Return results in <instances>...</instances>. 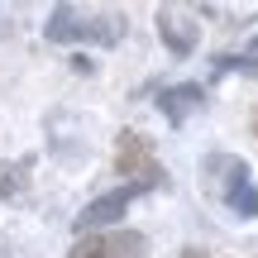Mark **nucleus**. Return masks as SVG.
Listing matches in <instances>:
<instances>
[{"mask_svg": "<svg viewBox=\"0 0 258 258\" xmlns=\"http://www.w3.org/2000/svg\"><path fill=\"white\" fill-rule=\"evenodd\" d=\"M253 134H258V115H253Z\"/></svg>", "mask_w": 258, "mask_h": 258, "instance_id": "9d476101", "label": "nucleus"}, {"mask_svg": "<svg viewBox=\"0 0 258 258\" xmlns=\"http://www.w3.org/2000/svg\"><path fill=\"white\" fill-rule=\"evenodd\" d=\"M67 258H148V239L139 230H101L82 234Z\"/></svg>", "mask_w": 258, "mask_h": 258, "instance_id": "7ed1b4c3", "label": "nucleus"}, {"mask_svg": "<svg viewBox=\"0 0 258 258\" xmlns=\"http://www.w3.org/2000/svg\"><path fill=\"white\" fill-rule=\"evenodd\" d=\"M34 172V158H19V163L5 167V177H0V196H15L19 186H24V177Z\"/></svg>", "mask_w": 258, "mask_h": 258, "instance_id": "0eeeda50", "label": "nucleus"}, {"mask_svg": "<svg viewBox=\"0 0 258 258\" xmlns=\"http://www.w3.org/2000/svg\"><path fill=\"white\" fill-rule=\"evenodd\" d=\"M177 258H206V249H182Z\"/></svg>", "mask_w": 258, "mask_h": 258, "instance_id": "6e6552de", "label": "nucleus"}, {"mask_svg": "<svg viewBox=\"0 0 258 258\" xmlns=\"http://www.w3.org/2000/svg\"><path fill=\"white\" fill-rule=\"evenodd\" d=\"M158 38H163V48L172 57H186L201 43V24L191 15H182L177 5H158Z\"/></svg>", "mask_w": 258, "mask_h": 258, "instance_id": "20e7f679", "label": "nucleus"}, {"mask_svg": "<svg viewBox=\"0 0 258 258\" xmlns=\"http://www.w3.org/2000/svg\"><path fill=\"white\" fill-rule=\"evenodd\" d=\"M144 191V186H120V191H110V196H101V201H91L82 215H77V230L82 234H96V230H105V225H115L124 215V206L134 201V196Z\"/></svg>", "mask_w": 258, "mask_h": 258, "instance_id": "39448f33", "label": "nucleus"}, {"mask_svg": "<svg viewBox=\"0 0 258 258\" xmlns=\"http://www.w3.org/2000/svg\"><path fill=\"white\" fill-rule=\"evenodd\" d=\"M53 43H120L124 38V15H96L86 19L82 10L72 5H57L48 15V29H43Z\"/></svg>", "mask_w": 258, "mask_h": 258, "instance_id": "f257e3e1", "label": "nucleus"}, {"mask_svg": "<svg viewBox=\"0 0 258 258\" xmlns=\"http://www.w3.org/2000/svg\"><path fill=\"white\" fill-rule=\"evenodd\" d=\"M249 48H253V57H258V34H253V43H249Z\"/></svg>", "mask_w": 258, "mask_h": 258, "instance_id": "1a4fd4ad", "label": "nucleus"}, {"mask_svg": "<svg viewBox=\"0 0 258 258\" xmlns=\"http://www.w3.org/2000/svg\"><path fill=\"white\" fill-rule=\"evenodd\" d=\"M158 105H163V115H167L172 124H182L186 110H196V105H201V86H172V91L158 96Z\"/></svg>", "mask_w": 258, "mask_h": 258, "instance_id": "423d86ee", "label": "nucleus"}, {"mask_svg": "<svg viewBox=\"0 0 258 258\" xmlns=\"http://www.w3.org/2000/svg\"><path fill=\"white\" fill-rule=\"evenodd\" d=\"M115 172L129 177V186H163V167L153 163V144H148L144 134H134V129H124L120 139H115Z\"/></svg>", "mask_w": 258, "mask_h": 258, "instance_id": "f03ea898", "label": "nucleus"}]
</instances>
